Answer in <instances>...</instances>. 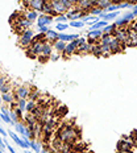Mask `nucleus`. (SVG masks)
Segmentation results:
<instances>
[{"label":"nucleus","mask_w":137,"mask_h":153,"mask_svg":"<svg viewBox=\"0 0 137 153\" xmlns=\"http://www.w3.org/2000/svg\"><path fill=\"white\" fill-rule=\"evenodd\" d=\"M56 136L63 143L75 144L79 140V129L73 123H62L57 128Z\"/></svg>","instance_id":"nucleus-1"},{"label":"nucleus","mask_w":137,"mask_h":153,"mask_svg":"<svg viewBox=\"0 0 137 153\" xmlns=\"http://www.w3.org/2000/svg\"><path fill=\"white\" fill-rule=\"evenodd\" d=\"M46 41V40H45ZM45 41L41 40H33V42L30 44V46L27 49V54L30 57V58H36V57L41 56V52L44 49V45H45Z\"/></svg>","instance_id":"nucleus-2"},{"label":"nucleus","mask_w":137,"mask_h":153,"mask_svg":"<svg viewBox=\"0 0 137 153\" xmlns=\"http://www.w3.org/2000/svg\"><path fill=\"white\" fill-rule=\"evenodd\" d=\"M33 40H34V32L32 29H27V30H24L23 33L19 34V45L21 48H24L25 50L30 46Z\"/></svg>","instance_id":"nucleus-3"},{"label":"nucleus","mask_w":137,"mask_h":153,"mask_svg":"<svg viewBox=\"0 0 137 153\" xmlns=\"http://www.w3.org/2000/svg\"><path fill=\"white\" fill-rule=\"evenodd\" d=\"M112 36L116 38L120 44H123V45L125 46L127 41H128V38H129V25L128 27H125V28H116V30L113 32Z\"/></svg>","instance_id":"nucleus-4"},{"label":"nucleus","mask_w":137,"mask_h":153,"mask_svg":"<svg viewBox=\"0 0 137 153\" xmlns=\"http://www.w3.org/2000/svg\"><path fill=\"white\" fill-rule=\"evenodd\" d=\"M135 145H133V137L132 135L124 136V137L117 143V151H133Z\"/></svg>","instance_id":"nucleus-5"},{"label":"nucleus","mask_w":137,"mask_h":153,"mask_svg":"<svg viewBox=\"0 0 137 153\" xmlns=\"http://www.w3.org/2000/svg\"><path fill=\"white\" fill-rule=\"evenodd\" d=\"M30 90L27 87V86H17L15 90V99H27L29 98Z\"/></svg>","instance_id":"nucleus-6"},{"label":"nucleus","mask_w":137,"mask_h":153,"mask_svg":"<svg viewBox=\"0 0 137 153\" xmlns=\"http://www.w3.org/2000/svg\"><path fill=\"white\" fill-rule=\"evenodd\" d=\"M76 49H78V40L67 42L66 44V49H65V52L62 53V56L63 57H71L73 54L76 53Z\"/></svg>","instance_id":"nucleus-7"},{"label":"nucleus","mask_w":137,"mask_h":153,"mask_svg":"<svg viewBox=\"0 0 137 153\" xmlns=\"http://www.w3.org/2000/svg\"><path fill=\"white\" fill-rule=\"evenodd\" d=\"M23 15H24V17L27 19V20H29L30 23H34V21H37V19H38V12L37 11H34V9H32L28 7L27 9H24L23 11Z\"/></svg>","instance_id":"nucleus-8"},{"label":"nucleus","mask_w":137,"mask_h":153,"mask_svg":"<svg viewBox=\"0 0 137 153\" xmlns=\"http://www.w3.org/2000/svg\"><path fill=\"white\" fill-rule=\"evenodd\" d=\"M53 23V16L41 13L37 19V27H47L49 24Z\"/></svg>","instance_id":"nucleus-9"},{"label":"nucleus","mask_w":137,"mask_h":153,"mask_svg":"<svg viewBox=\"0 0 137 153\" xmlns=\"http://www.w3.org/2000/svg\"><path fill=\"white\" fill-rule=\"evenodd\" d=\"M127 48H135L137 46V32L132 28H129V38L125 44Z\"/></svg>","instance_id":"nucleus-10"},{"label":"nucleus","mask_w":137,"mask_h":153,"mask_svg":"<svg viewBox=\"0 0 137 153\" xmlns=\"http://www.w3.org/2000/svg\"><path fill=\"white\" fill-rule=\"evenodd\" d=\"M45 4V0H28V7L34 9V11H41Z\"/></svg>","instance_id":"nucleus-11"},{"label":"nucleus","mask_w":137,"mask_h":153,"mask_svg":"<svg viewBox=\"0 0 137 153\" xmlns=\"http://www.w3.org/2000/svg\"><path fill=\"white\" fill-rule=\"evenodd\" d=\"M81 37L79 34H76V33H74V34H67V33H59V36H58V40H61V41H63V42H71V41H74V40H78V38Z\"/></svg>","instance_id":"nucleus-12"},{"label":"nucleus","mask_w":137,"mask_h":153,"mask_svg":"<svg viewBox=\"0 0 137 153\" xmlns=\"http://www.w3.org/2000/svg\"><path fill=\"white\" fill-rule=\"evenodd\" d=\"M58 36H59V33L57 30H53V29H49L45 33V37H46V41H49V42H56L57 40H58Z\"/></svg>","instance_id":"nucleus-13"},{"label":"nucleus","mask_w":137,"mask_h":153,"mask_svg":"<svg viewBox=\"0 0 137 153\" xmlns=\"http://www.w3.org/2000/svg\"><path fill=\"white\" fill-rule=\"evenodd\" d=\"M53 49L56 50V52L62 54L66 49V42H63V41H61V40H57L56 42H53Z\"/></svg>","instance_id":"nucleus-14"},{"label":"nucleus","mask_w":137,"mask_h":153,"mask_svg":"<svg viewBox=\"0 0 137 153\" xmlns=\"http://www.w3.org/2000/svg\"><path fill=\"white\" fill-rule=\"evenodd\" d=\"M111 4H112V1H111V0H95V7L101 8L103 11H106V9L110 7Z\"/></svg>","instance_id":"nucleus-15"},{"label":"nucleus","mask_w":137,"mask_h":153,"mask_svg":"<svg viewBox=\"0 0 137 153\" xmlns=\"http://www.w3.org/2000/svg\"><path fill=\"white\" fill-rule=\"evenodd\" d=\"M41 12H42L44 15H50V16H54V11L52 8V4H50L49 0H45V4H44L42 9H41Z\"/></svg>","instance_id":"nucleus-16"},{"label":"nucleus","mask_w":137,"mask_h":153,"mask_svg":"<svg viewBox=\"0 0 137 153\" xmlns=\"http://www.w3.org/2000/svg\"><path fill=\"white\" fill-rule=\"evenodd\" d=\"M29 145H30V149H33V152L36 153H41V151H42V145H41V143L38 140H30Z\"/></svg>","instance_id":"nucleus-17"},{"label":"nucleus","mask_w":137,"mask_h":153,"mask_svg":"<svg viewBox=\"0 0 137 153\" xmlns=\"http://www.w3.org/2000/svg\"><path fill=\"white\" fill-rule=\"evenodd\" d=\"M108 23L107 21H104V20H99L98 23H95V24H92L91 27H90V30H99V29H103L104 27H107Z\"/></svg>","instance_id":"nucleus-18"},{"label":"nucleus","mask_w":137,"mask_h":153,"mask_svg":"<svg viewBox=\"0 0 137 153\" xmlns=\"http://www.w3.org/2000/svg\"><path fill=\"white\" fill-rule=\"evenodd\" d=\"M27 104H28V100L27 99H17L16 100V107L19 108L20 111H27Z\"/></svg>","instance_id":"nucleus-19"},{"label":"nucleus","mask_w":137,"mask_h":153,"mask_svg":"<svg viewBox=\"0 0 137 153\" xmlns=\"http://www.w3.org/2000/svg\"><path fill=\"white\" fill-rule=\"evenodd\" d=\"M8 136L12 139V141H13V143H16L17 145H20V143H21V137H20V136H19L16 132H12V129H9V131H8Z\"/></svg>","instance_id":"nucleus-20"},{"label":"nucleus","mask_w":137,"mask_h":153,"mask_svg":"<svg viewBox=\"0 0 137 153\" xmlns=\"http://www.w3.org/2000/svg\"><path fill=\"white\" fill-rule=\"evenodd\" d=\"M82 20L84 21V23H88V24H95V23H98L99 21V17L98 16H92V15H87L86 17H83Z\"/></svg>","instance_id":"nucleus-21"},{"label":"nucleus","mask_w":137,"mask_h":153,"mask_svg":"<svg viewBox=\"0 0 137 153\" xmlns=\"http://www.w3.org/2000/svg\"><path fill=\"white\" fill-rule=\"evenodd\" d=\"M116 28H117V27H116L115 24H108L107 27H104L101 30H103V33H106V34H111V36H112L113 32L116 30Z\"/></svg>","instance_id":"nucleus-22"},{"label":"nucleus","mask_w":137,"mask_h":153,"mask_svg":"<svg viewBox=\"0 0 137 153\" xmlns=\"http://www.w3.org/2000/svg\"><path fill=\"white\" fill-rule=\"evenodd\" d=\"M37 106H38L37 100H28V104H27V112H33V111L37 108Z\"/></svg>","instance_id":"nucleus-23"},{"label":"nucleus","mask_w":137,"mask_h":153,"mask_svg":"<svg viewBox=\"0 0 137 153\" xmlns=\"http://www.w3.org/2000/svg\"><path fill=\"white\" fill-rule=\"evenodd\" d=\"M8 115H9V117H11V120H12V124H15L16 123H19V116H17V114H16V111L15 110H9V112H8Z\"/></svg>","instance_id":"nucleus-24"},{"label":"nucleus","mask_w":137,"mask_h":153,"mask_svg":"<svg viewBox=\"0 0 137 153\" xmlns=\"http://www.w3.org/2000/svg\"><path fill=\"white\" fill-rule=\"evenodd\" d=\"M69 27H70V25L67 23H57L56 29H57V32H61V33H63V32L67 29Z\"/></svg>","instance_id":"nucleus-25"},{"label":"nucleus","mask_w":137,"mask_h":153,"mask_svg":"<svg viewBox=\"0 0 137 153\" xmlns=\"http://www.w3.org/2000/svg\"><path fill=\"white\" fill-rule=\"evenodd\" d=\"M70 27L73 28H83L84 27V21L83 20H76V21H70Z\"/></svg>","instance_id":"nucleus-26"},{"label":"nucleus","mask_w":137,"mask_h":153,"mask_svg":"<svg viewBox=\"0 0 137 153\" xmlns=\"http://www.w3.org/2000/svg\"><path fill=\"white\" fill-rule=\"evenodd\" d=\"M103 9L101 8H98V7H94V8H91V11L88 12L90 15H92V16H100L101 13H103Z\"/></svg>","instance_id":"nucleus-27"},{"label":"nucleus","mask_w":137,"mask_h":153,"mask_svg":"<svg viewBox=\"0 0 137 153\" xmlns=\"http://www.w3.org/2000/svg\"><path fill=\"white\" fill-rule=\"evenodd\" d=\"M0 92H1V94H7V92H11V83H9V82H7V83L3 86L1 88H0Z\"/></svg>","instance_id":"nucleus-28"},{"label":"nucleus","mask_w":137,"mask_h":153,"mask_svg":"<svg viewBox=\"0 0 137 153\" xmlns=\"http://www.w3.org/2000/svg\"><path fill=\"white\" fill-rule=\"evenodd\" d=\"M67 20H69V19H67V16H66V15H58L56 17L57 23H67Z\"/></svg>","instance_id":"nucleus-29"},{"label":"nucleus","mask_w":137,"mask_h":153,"mask_svg":"<svg viewBox=\"0 0 137 153\" xmlns=\"http://www.w3.org/2000/svg\"><path fill=\"white\" fill-rule=\"evenodd\" d=\"M59 56H61V53H58V52H56V50H54V52L52 53V56H50V58H49V59H52V61H57V59L59 58Z\"/></svg>","instance_id":"nucleus-30"},{"label":"nucleus","mask_w":137,"mask_h":153,"mask_svg":"<svg viewBox=\"0 0 137 153\" xmlns=\"http://www.w3.org/2000/svg\"><path fill=\"white\" fill-rule=\"evenodd\" d=\"M7 82H8L7 76H1V75H0V88H1L3 86L5 85V83H7Z\"/></svg>","instance_id":"nucleus-31"},{"label":"nucleus","mask_w":137,"mask_h":153,"mask_svg":"<svg viewBox=\"0 0 137 153\" xmlns=\"http://www.w3.org/2000/svg\"><path fill=\"white\" fill-rule=\"evenodd\" d=\"M37 28H38V32H40V33H46V32L49 30L47 27H37Z\"/></svg>","instance_id":"nucleus-32"},{"label":"nucleus","mask_w":137,"mask_h":153,"mask_svg":"<svg viewBox=\"0 0 137 153\" xmlns=\"http://www.w3.org/2000/svg\"><path fill=\"white\" fill-rule=\"evenodd\" d=\"M5 144H7V149H8V151H9V153H16V151H15V148H13V146H12L11 144H8V143H7V141H5Z\"/></svg>","instance_id":"nucleus-33"},{"label":"nucleus","mask_w":137,"mask_h":153,"mask_svg":"<svg viewBox=\"0 0 137 153\" xmlns=\"http://www.w3.org/2000/svg\"><path fill=\"white\" fill-rule=\"evenodd\" d=\"M41 153H53V152H52V149H50V146H44Z\"/></svg>","instance_id":"nucleus-34"},{"label":"nucleus","mask_w":137,"mask_h":153,"mask_svg":"<svg viewBox=\"0 0 137 153\" xmlns=\"http://www.w3.org/2000/svg\"><path fill=\"white\" fill-rule=\"evenodd\" d=\"M0 135H1V136H5V135H7V132H5L4 128L1 127V124H0Z\"/></svg>","instance_id":"nucleus-35"},{"label":"nucleus","mask_w":137,"mask_h":153,"mask_svg":"<svg viewBox=\"0 0 137 153\" xmlns=\"http://www.w3.org/2000/svg\"><path fill=\"white\" fill-rule=\"evenodd\" d=\"M132 12H133V15H135V16H136V17H137V4L135 5V7H133V9H132Z\"/></svg>","instance_id":"nucleus-36"},{"label":"nucleus","mask_w":137,"mask_h":153,"mask_svg":"<svg viewBox=\"0 0 137 153\" xmlns=\"http://www.w3.org/2000/svg\"><path fill=\"white\" fill-rule=\"evenodd\" d=\"M70 3H71L73 5H76V4L79 3V0H70Z\"/></svg>","instance_id":"nucleus-37"},{"label":"nucleus","mask_w":137,"mask_h":153,"mask_svg":"<svg viewBox=\"0 0 137 153\" xmlns=\"http://www.w3.org/2000/svg\"><path fill=\"white\" fill-rule=\"evenodd\" d=\"M117 153H133L132 151H117Z\"/></svg>","instance_id":"nucleus-38"},{"label":"nucleus","mask_w":137,"mask_h":153,"mask_svg":"<svg viewBox=\"0 0 137 153\" xmlns=\"http://www.w3.org/2000/svg\"><path fill=\"white\" fill-rule=\"evenodd\" d=\"M111 1H112V3H120L121 0H111Z\"/></svg>","instance_id":"nucleus-39"},{"label":"nucleus","mask_w":137,"mask_h":153,"mask_svg":"<svg viewBox=\"0 0 137 153\" xmlns=\"http://www.w3.org/2000/svg\"><path fill=\"white\" fill-rule=\"evenodd\" d=\"M3 104V99H1V94H0V106Z\"/></svg>","instance_id":"nucleus-40"},{"label":"nucleus","mask_w":137,"mask_h":153,"mask_svg":"<svg viewBox=\"0 0 137 153\" xmlns=\"http://www.w3.org/2000/svg\"><path fill=\"white\" fill-rule=\"evenodd\" d=\"M24 153H33V152H30V151H28V149H27V151H25Z\"/></svg>","instance_id":"nucleus-41"}]
</instances>
